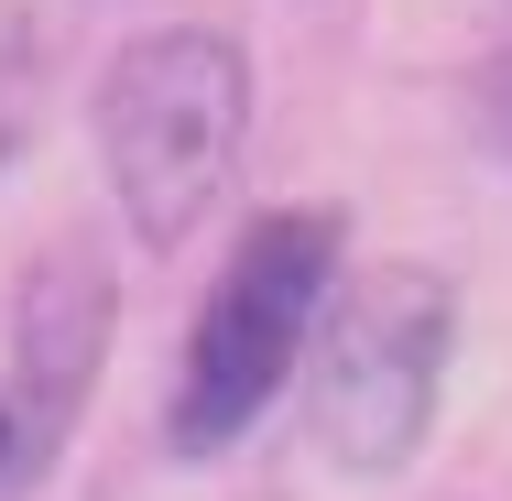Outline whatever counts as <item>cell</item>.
<instances>
[{
  "instance_id": "1",
  "label": "cell",
  "mask_w": 512,
  "mask_h": 501,
  "mask_svg": "<svg viewBox=\"0 0 512 501\" xmlns=\"http://www.w3.org/2000/svg\"><path fill=\"white\" fill-rule=\"evenodd\" d=\"M88 120H99V164H109V197L131 218V240L175 251L229 197V164H240V131H251V66H240L229 33L164 22V33H131L109 55Z\"/></svg>"
},
{
  "instance_id": "4",
  "label": "cell",
  "mask_w": 512,
  "mask_h": 501,
  "mask_svg": "<svg viewBox=\"0 0 512 501\" xmlns=\"http://www.w3.org/2000/svg\"><path fill=\"white\" fill-rule=\"evenodd\" d=\"M109 327H120V273H109L99 240H44L22 262V295H11V371H0V414L22 425V447L55 469L66 425L88 414L109 371Z\"/></svg>"
},
{
  "instance_id": "3",
  "label": "cell",
  "mask_w": 512,
  "mask_h": 501,
  "mask_svg": "<svg viewBox=\"0 0 512 501\" xmlns=\"http://www.w3.org/2000/svg\"><path fill=\"white\" fill-rule=\"evenodd\" d=\"M447 360H458V295L447 273L382 262L316 316V458L338 480H404L436 436L447 403Z\"/></svg>"
},
{
  "instance_id": "2",
  "label": "cell",
  "mask_w": 512,
  "mask_h": 501,
  "mask_svg": "<svg viewBox=\"0 0 512 501\" xmlns=\"http://www.w3.org/2000/svg\"><path fill=\"white\" fill-rule=\"evenodd\" d=\"M338 251H349L338 207H273V218H251V240L207 284L186 371H175V414L164 425H175L186 458H218L229 436H251L262 403L295 382V360L316 349V316L338 295Z\"/></svg>"
},
{
  "instance_id": "6",
  "label": "cell",
  "mask_w": 512,
  "mask_h": 501,
  "mask_svg": "<svg viewBox=\"0 0 512 501\" xmlns=\"http://www.w3.org/2000/svg\"><path fill=\"white\" fill-rule=\"evenodd\" d=\"M0 164H11V131H0Z\"/></svg>"
},
{
  "instance_id": "5",
  "label": "cell",
  "mask_w": 512,
  "mask_h": 501,
  "mask_svg": "<svg viewBox=\"0 0 512 501\" xmlns=\"http://www.w3.org/2000/svg\"><path fill=\"white\" fill-rule=\"evenodd\" d=\"M11 88H22V11H0V99H11ZM0 131H11V120H0Z\"/></svg>"
}]
</instances>
